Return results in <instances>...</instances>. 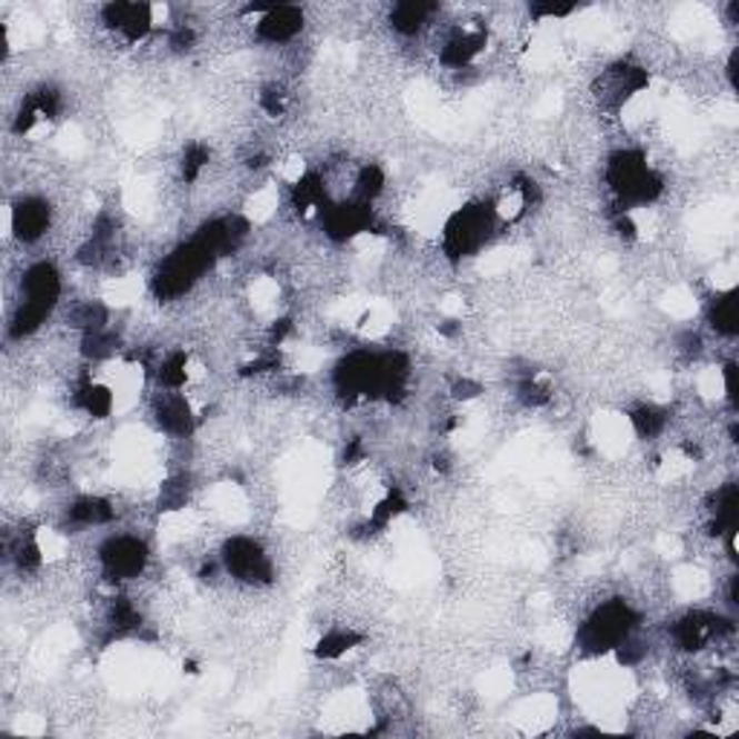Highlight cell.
I'll use <instances>...</instances> for the list:
<instances>
[{"label":"cell","mask_w":739,"mask_h":739,"mask_svg":"<svg viewBox=\"0 0 739 739\" xmlns=\"http://www.w3.org/2000/svg\"><path fill=\"white\" fill-rule=\"evenodd\" d=\"M636 630V616L625 601H610L598 607L581 627V647L589 653H612Z\"/></svg>","instance_id":"1"},{"label":"cell","mask_w":739,"mask_h":739,"mask_svg":"<svg viewBox=\"0 0 739 739\" xmlns=\"http://www.w3.org/2000/svg\"><path fill=\"white\" fill-rule=\"evenodd\" d=\"M708 316H711V327L717 330V336H737V292L733 289L719 292L711 309H708Z\"/></svg>","instance_id":"10"},{"label":"cell","mask_w":739,"mask_h":739,"mask_svg":"<svg viewBox=\"0 0 739 739\" xmlns=\"http://www.w3.org/2000/svg\"><path fill=\"white\" fill-rule=\"evenodd\" d=\"M258 18V36L269 43L292 41L303 29V12L294 7H249Z\"/></svg>","instance_id":"4"},{"label":"cell","mask_w":739,"mask_h":739,"mask_svg":"<svg viewBox=\"0 0 739 739\" xmlns=\"http://www.w3.org/2000/svg\"><path fill=\"white\" fill-rule=\"evenodd\" d=\"M21 292H23L21 303H29V307H38L43 309V312H50V309L58 303V298H61V274H58V269L52 263L29 266L27 274H23L21 280Z\"/></svg>","instance_id":"6"},{"label":"cell","mask_w":739,"mask_h":739,"mask_svg":"<svg viewBox=\"0 0 739 739\" xmlns=\"http://www.w3.org/2000/svg\"><path fill=\"white\" fill-rule=\"evenodd\" d=\"M50 217L52 211L47 202L38 200V197H27L18 206L7 209L9 234H14L21 243H32V240H38L43 231L50 229Z\"/></svg>","instance_id":"5"},{"label":"cell","mask_w":739,"mask_h":739,"mask_svg":"<svg viewBox=\"0 0 739 739\" xmlns=\"http://www.w3.org/2000/svg\"><path fill=\"white\" fill-rule=\"evenodd\" d=\"M67 517H70L72 526H81V529H93V526L110 523V520L116 517V509H113V502L104 500V497L87 495V497H79V500L72 502L70 511H67Z\"/></svg>","instance_id":"7"},{"label":"cell","mask_w":739,"mask_h":739,"mask_svg":"<svg viewBox=\"0 0 739 739\" xmlns=\"http://www.w3.org/2000/svg\"><path fill=\"white\" fill-rule=\"evenodd\" d=\"M437 12L433 3H396L390 9V27L405 38H413L422 32L425 23H431V14Z\"/></svg>","instance_id":"8"},{"label":"cell","mask_w":739,"mask_h":739,"mask_svg":"<svg viewBox=\"0 0 739 739\" xmlns=\"http://www.w3.org/2000/svg\"><path fill=\"white\" fill-rule=\"evenodd\" d=\"M359 645H361V636L356 630H350V627H330V630L323 632L321 639H318L316 656L318 659L336 661V659H341V656L350 653V650H356Z\"/></svg>","instance_id":"9"},{"label":"cell","mask_w":739,"mask_h":739,"mask_svg":"<svg viewBox=\"0 0 739 739\" xmlns=\"http://www.w3.org/2000/svg\"><path fill=\"white\" fill-rule=\"evenodd\" d=\"M99 567L104 581H133L148 567V546H144V540L133 538V535H116V538L101 543Z\"/></svg>","instance_id":"2"},{"label":"cell","mask_w":739,"mask_h":739,"mask_svg":"<svg viewBox=\"0 0 739 739\" xmlns=\"http://www.w3.org/2000/svg\"><path fill=\"white\" fill-rule=\"evenodd\" d=\"M223 569L234 575L243 583H269L272 581V563L263 546L254 543L251 538H231L223 546Z\"/></svg>","instance_id":"3"}]
</instances>
